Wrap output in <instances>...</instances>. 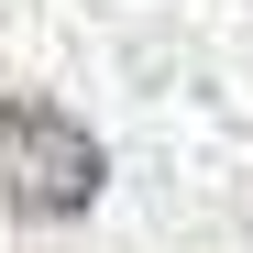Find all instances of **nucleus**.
I'll use <instances>...</instances> for the list:
<instances>
[{
    "instance_id": "obj_1",
    "label": "nucleus",
    "mask_w": 253,
    "mask_h": 253,
    "mask_svg": "<svg viewBox=\"0 0 253 253\" xmlns=\"http://www.w3.org/2000/svg\"><path fill=\"white\" fill-rule=\"evenodd\" d=\"M99 187H110V154L77 132L66 110L0 99V209H22V220H77Z\"/></svg>"
}]
</instances>
